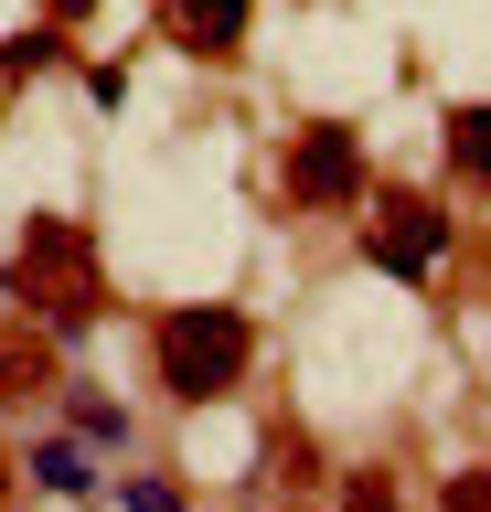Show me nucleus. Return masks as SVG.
<instances>
[{
	"label": "nucleus",
	"mask_w": 491,
	"mask_h": 512,
	"mask_svg": "<svg viewBox=\"0 0 491 512\" xmlns=\"http://www.w3.org/2000/svg\"><path fill=\"white\" fill-rule=\"evenodd\" d=\"M438 246H449V214L427 203V192H374V235H363V256L385 267V278H427L438 267Z\"/></svg>",
	"instance_id": "3"
},
{
	"label": "nucleus",
	"mask_w": 491,
	"mask_h": 512,
	"mask_svg": "<svg viewBox=\"0 0 491 512\" xmlns=\"http://www.w3.org/2000/svg\"><path fill=\"white\" fill-rule=\"evenodd\" d=\"M449 512H491V470H470V480H449Z\"/></svg>",
	"instance_id": "7"
},
{
	"label": "nucleus",
	"mask_w": 491,
	"mask_h": 512,
	"mask_svg": "<svg viewBox=\"0 0 491 512\" xmlns=\"http://www.w3.org/2000/svg\"><path fill=\"white\" fill-rule=\"evenodd\" d=\"M150 363H161V395H182V406H214L235 374H246V320L235 310H161V331H150Z\"/></svg>",
	"instance_id": "1"
},
{
	"label": "nucleus",
	"mask_w": 491,
	"mask_h": 512,
	"mask_svg": "<svg viewBox=\"0 0 491 512\" xmlns=\"http://www.w3.org/2000/svg\"><path fill=\"white\" fill-rule=\"evenodd\" d=\"M289 192H299V203H321V214H331V203H353V192H363V139L342 118L299 128V139H289Z\"/></svg>",
	"instance_id": "4"
},
{
	"label": "nucleus",
	"mask_w": 491,
	"mask_h": 512,
	"mask_svg": "<svg viewBox=\"0 0 491 512\" xmlns=\"http://www.w3.org/2000/svg\"><path fill=\"white\" fill-rule=\"evenodd\" d=\"M11 299L43 310V331H86V310H97V246L75 224H33L22 256H11Z\"/></svg>",
	"instance_id": "2"
},
{
	"label": "nucleus",
	"mask_w": 491,
	"mask_h": 512,
	"mask_svg": "<svg viewBox=\"0 0 491 512\" xmlns=\"http://www.w3.org/2000/svg\"><path fill=\"white\" fill-rule=\"evenodd\" d=\"M161 32L182 54H235L246 43V0H161Z\"/></svg>",
	"instance_id": "5"
},
{
	"label": "nucleus",
	"mask_w": 491,
	"mask_h": 512,
	"mask_svg": "<svg viewBox=\"0 0 491 512\" xmlns=\"http://www.w3.org/2000/svg\"><path fill=\"white\" fill-rule=\"evenodd\" d=\"M449 160H459V182L491 192V107H449Z\"/></svg>",
	"instance_id": "6"
}]
</instances>
